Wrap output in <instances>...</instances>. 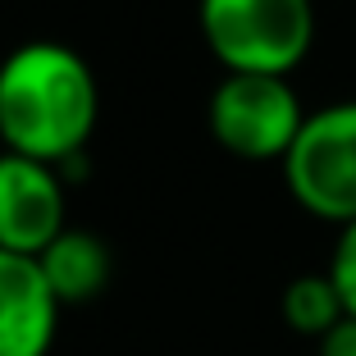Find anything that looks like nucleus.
<instances>
[{
	"instance_id": "obj_1",
	"label": "nucleus",
	"mask_w": 356,
	"mask_h": 356,
	"mask_svg": "<svg viewBox=\"0 0 356 356\" xmlns=\"http://www.w3.org/2000/svg\"><path fill=\"white\" fill-rule=\"evenodd\" d=\"M101 119L92 64L64 42L37 37L0 60V147L46 165L87 156Z\"/></svg>"
},
{
	"instance_id": "obj_2",
	"label": "nucleus",
	"mask_w": 356,
	"mask_h": 356,
	"mask_svg": "<svg viewBox=\"0 0 356 356\" xmlns=\"http://www.w3.org/2000/svg\"><path fill=\"white\" fill-rule=\"evenodd\" d=\"M197 23L224 74L288 78L311 55V0H197Z\"/></svg>"
},
{
	"instance_id": "obj_3",
	"label": "nucleus",
	"mask_w": 356,
	"mask_h": 356,
	"mask_svg": "<svg viewBox=\"0 0 356 356\" xmlns=\"http://www.w3.org/2000/svg\"><path fill=\"white\" fill-rule=\"evenodd\" d=\"M293 201L325 224H356V101L311 110L293 151L283 156Z\"/></svg>"
},
{
	"instance_id": "obj_4",
	"label": "nucleus",
	"mask_w": 356,
	"mask_h": 356,
	"mask_svg": "<svg viewBox=\"0 0 356 356\" xmlns=\"http://www.w3.org/2000/svg\"><path fill=\"white\" fill-rule=\"evenodd\" d=\"M206 124L210 137L229 156L252 160V165H265V160L283 165V156L293 151L297 133L306 124V110L288 78L224 74V83L210 92Z\"/></svg>"
},
{
	"instance_id": "obj_5",
	"label": "nucleus",
	"mask_w": 356,
	"mask_h": 356,
	"mask_svg": "<svg viewBox=\"0 0 356 356\" xmlns=\"http://www.w3.org/2000/svg\"><path fill=\"white\" fill-rule=\"evenodd\" d=\"M64 229V174L46 160L0 151V252L42 256Z\"/></svg>"
},
{
	"instance_id": "obj_6",
	"label": "nucleus",
	"mask_w": 356,
	"mask_h": 356,
	"mask_svg": "<svg viewBox=\"0 0 356 356\" xmlns=\"http://www.w3.org/2000/svg\"><path fill=\"white\" fill-rule=\"evenodd\" d=\"M60 311L37 256L0 252V356H51Z\"/></svg>"
},
{
	"instance_id": "obj_7",
	"label": "nucleus",
	"mask_w": 356,
	"mask_h": 356,
	"mask_svg": "<svg viewBox=\"0 0 356 356\" xmlns=\"http://www.w3.org/2000/svg\"><path fill=\"white\" fill-rule=\"evenodd\" d=\"M51 293L60 297V306H83L96 302L105 293V283L115 274V256L96 238L92 229H64L60 238L37 256Z\"/></svg>"
},
{
	"instance_id": "obj_8",
	"label": "nucleus",
	"mask_w": 356,
	"mask_h": 356,
	"mask_svg": "<svg viewBox=\"0 0 356 356\" xmlns=\"http://www.w3.org/2000/svg\"><path fill=\"white\" fill-rule=\"evenodd\" d=\"M279 311H283V325L293 329V334L315 338V343H325V338L347 320V306H343V297H338L329 270H320V274H297V279L283 288Z\"/></svg>"
},
{
	"instance_id": "obj_9",
	"label": "nucleus",
	"mask_w": 356,
	"mask_h": 356,
	"mask_svg": "<svg viewBox=\"0 0 356 356\" xmlns=\"http://www.w3.org/2000/svg\"><path fill=\"white\" fill-rule=\"evenodd\" d=\"M329 279H334L338 297L347 306V320H356V224L338 229L334 256H329Z\"/></svg>"
},
{
	"instance_id": "obj_10",
	"label": "nucleus",
	"mask_w": 356,
	"mask_h": 356,
	"mask_svg": "<svg viewBox=\"0 0 356 356\" xmlns=\"http://www.w3.org/2000/svg\"><path fill=\"white\" fill-rule=\"evenodd\" d=\"M320 356H356V320H343V325L320 343Z\"/></svg>"
}]
</instances>
